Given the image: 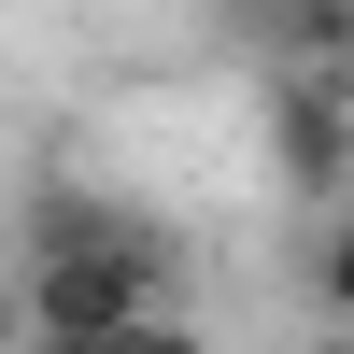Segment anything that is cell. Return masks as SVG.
I'll use <instances>...</instances> for the list:
<instances>
[{
	"label": "cell",
	"instance_id": "3",
	"mask_svg": "<svg viewBox=\"0 0 354 354\" xmlns=\"http://www.w3.org/2000/svg\"><path fill=\"white\" fill-rule=\"evenodd\" d=\"M28 354H213V326H185V312H142V326H100V340H28Z\"/></svg>",
	"mask_w": 354,
	"mask_h": 354
},
{
	"label": "cell",
	"instance_id": "6",
	"mask_svg": "<svg viewBox=\"0 0 354 354\" xmlns=\"http://www.w3.org/2000/svg\"><path fill=\"white\" fill-rule=\"evenodd\" d=\"M312 354H354V326H340V340H312Z\"/></svg>",
	"mask_w": 354,
	"mask_h": 354
},
{
	"label": "cell",
	"instance_id": "1",
	"mask_svg": "<svg viewBox=\"0 0 354 354\" xmlns=\"http://www.w3.org/2000/svg\"><path fill=\"white\" fill-rule=\"evenodd\" d=\"M270 185L283 198H312V213H340L354 198V85H326V71H270Z\"/></svg>",
	"mask_w": 354,
	"mask_h": 354
},
{
	"label": "cell",
	"instance_id": "5",
	"mask_svg": "<svg viewBox=\"0 0 354 354\" xmlns=\"http://www.w3.org/2000/svg\"><path fill=\"white\" fill-rule=\"evenodd\" d=\"M0 354H28V312H15V270H0Z\"/></svg>",
	"mask_w": 354,
	"mask_h": 354
},
{
	"label": "cell",
	"instance_id": "4",
	"mask_svg": "<svg viewBox=\"0 0 354 354\" xmlns=\"http://www.w3.org/2000/svg\"><path fill=\"white\" fill-rule=\"evenodd\" d=\"M312 298H326L340 326H354V198H340L326 227H312Z\"/></svg>",
	"mask_w": 354,
	"mask_h": 354
},
{
	"label": "cell",
	"instance_id": "2",
	"mask_svg": "<svg viewBox=\"0 0 354 354\" xmlns=\"http://www.w3.org/2000/svg\"><path fill=\"white\" fill-rule=\"evenodd\" d=\"M213 28H227L241 57H270V71L354 85V0H213Z\"/></svg>",
	"mask_w": 354,
	"mask_h": 354
}]
</instances>
